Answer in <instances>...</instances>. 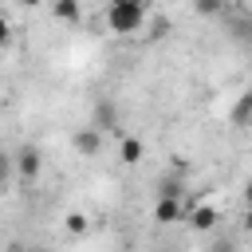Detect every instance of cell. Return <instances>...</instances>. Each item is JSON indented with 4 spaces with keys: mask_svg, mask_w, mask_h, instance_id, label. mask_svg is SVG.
<instances>
[{
    "mask_svg": "<svg viewBox=\"0 0 252 252\" xmlns=\"http://www.w3.org/2000/svg\"><path fill=\"white\" fill-rule=\"evenodd\" d=\"M146 20V0H110L106 8V28L114 35H134Z\"/></svg>",
    "mask_w": 252,
    "mask_h": 252,
    "instance_id": "1",
    "label": "cell"
},
{
    "mask_svg": "<svg viewBox=\"0 0 252 252\" xmlns=\"http://www.w3.org/2000/svg\"><path fill=\"white\" fill-rule=\"evenodd\" d=\"M181 220H189V228H193V232H209V228H217V220H220V205H217L213 197L193 201V205H185Z\"/></svg>",
    "mask_w": 252,
    "mask_h": 252,
    "instance_id": "2",
    "label": "cell"
},
{
    "mask_svg": "<svg viewBox=\"0 0 252 252\" xmlns=\"http://www.w3.org/2000/svg\"><path fill=\"white\" fill-rule=\"evenodd\" d=\"M71 146H75L79 158H94V154L102 150V130H98V126H79V130L71 134Z\"/></svg>",
    "mask_w": 252,
    "mask_h": 252,
    "instance_id": "3",
    "label": "cell"
},
{
    "mask_svg": "<svg viewBox=\"0 0 252 252\" xmlns=\"http://www.w3.org/2000/svg\"><path fill=\"white\" fill-rule=\"evenodd\" d=\"M12 169L24 177V181H35L39 177V169H43V158H39V150H32V146H24L16 158H12Z\"/></svg>",
    "mask_w": 252,
    "mask_h": 252,
    "instance_id": "4",
    "label": "cell"
},
{
    "mask_svg": "<svg viewBox=\"0 0 252 252\" xmlns=\"http://www.w3.org/2000/svg\"><path fill=\"white\" fill-rule=\"evenodd\" d=\"M228 126L232 130H248L252 126V91H240L228 106Z\"/></svg>",
    "mask_w": 252,
    "mask_h": 252,
    "instance_id": "5",
    "label": "cell"
},
{
    "mask_svg": "<svg viewBox=\"0 0 252 252\" xmlns=\"http://www.w3.org/2000/svg\"><path fill=\"white\" fill-rule=\"evenodd\" d=\"M181 213H185L181 197H169V193H161V197L154 201V220H158V224H173V220H181Z\"/></svg>",
    "mask_w": 252,
    "mask_h": 252,
    "instance_id": "6",
    "label": "cell"
},
{
    "mask_svg": "<svg viewBox=\"0 0 252 252\" xmlns=\"http://www.w3.org/2000/svg\"><path fill=\"white\" fill-rule=\"evenodd\" d=\"M91 122H94L98 130H118V106H114L110 98H98L94 110H91Z\"/></svg>",
    "mask_w": 252,
    "mask_h": 252,
    "instance_id": "7",
    "label": "cell"
},
{
    "mask_svg": "<svg viewBox=\"0 0 252 252\" xmlns=\"http://www.w3.org/2000/svg\"><path fill=\"white\" fill-rule=\"evenodd\" d=\"M142 154H146L142 138H134V134H122V138H118V158H122L126 165H138V161H142Z\"/></svg>",
    "mask_w": 252,
    "mask_h": 252,
    "instance_id": "8",
    "label": "cell"
},
{
    "mask_svg": "<svg viewBox=\"0 0 252 252\" xmlns=\"http://www.w3.org/2000/svg\"><path fill=\"white\" fill-rule=\"evenodd\" d=\"M51 16L63 20V24H79L83 8H79V0H55V4H51Z\"/></svg>",
    "mask_w": 252,
    "mask_h": 252,
    "instance_id": "9",
    "label": "cell"
},
{
    "mask_svg": "<svg viewBox=\"0 0 252 252\" xmlns=\"http://www.w3.org/2000/svg\"><path fill=\"white\" fill-rule=\"evenodd\" d=\"M63 224H67V232H75V236H83V232L91 228V217L75 209V213H67V217H63Z\"/></svg>",
    "mask_w": 252,
    "mask_h": 252,
    "instance_id": "10",
    "label": "cell"
},
{
    "mask_svg": "<svg viewBox=\"0 0 252 252\" xmlns=\"http://www.w3.org/2000/svg\"><path fill=\"white\" fill-rule=\"evenodd\" d=\"M193 8H197L201 16H220V8H224V0H193Z\"/></svg>",
    "mask_w": 252,
    "mask_h": 252,
    "instance_id": "11",
    "label": "cell"
},
{
    "mask_svg": "<svg viewBox=\"0 0 252 252\" xmlns=\"http://www.w3.org/2000/svg\"><path fill=\"white\" fill-rule=\"evenodd\" d=\"M8 177H12V158H8L4 150H0V193L8 189Z\"/></svg>",
    "mask_w": 252,
    "mask_h": 252,
    "instance_id": "12",
    "label": "cell"
},
{
    "mask_svg": "<svg viewBox=\"0 0 252 252\" xmlns=\"http://www.w3.org/2000/svg\"><path fill=\"white\" fill-rule=\"evenodd\" d=\"M8 39H12V24H8V20H4V16H0V47H4V43H8Z\"/></svg>",
    "mask_w": 252,
    "mask_h": 252,
    "instance_id": "13",
    "label": "cell"
},
{
    "mask_svg": "<svg viewBox=\"0 0 252 252\" xmlns=\"http://www.w3.org/2000/svg\"><path fill=\"white\" fill-rule=\"evenodd\" d=\"M161 193H169V197H181V181H165V185H161Z\"/></svg>",
    "mask_w": 252,
    "mask_h": 252,
    "instance_id": "14",
    "label": "cell"
},
{
    "mask_svg": "<svg viewBox=\"0 0 252 252\" xmlns=\"http://www.w3.org/2000/svg\"><path fill=\"white\" fill-rule=\"evenodd\" d=\"M165 32H169V20H165V16H161V20H154V35H165Z\"/></svg>",
    "mask_w": 252,
    "mask_h": 252,
    "instance_id": "15",
    "label": "cell"
},
{
    "mask_svg": "<svg viewBox=\"0 0 252 252\" xmlns=\"http://www.w3.org/2000/svg\"><path fill=\"white\" fill-rule=\"evenodd\" d=\"M16 4H20V8H39L43 0H16Z\"/></svg>",
    "mask_w": 252,
    "mask_h": 252,
    "instance_id": "16",
    "label": "cell"
},
{
    "mask_svg": "<svg viewBox=\"0 0 252 252\" xmlns=\"http://www.w3.org/2000/svg\"><path fill=\"white\" fill-rule=\"evenodd\" d=\"M244 228L252 232V205H248V213H244Z\"/></svg>",
    "mask_w": 252,
    "mask_h": 252,
    "instance_id": "17",
    "label": "cell"
},
{
    "mask_svg": "<svg viewBox=\"0 0 252 252\" xmlns=\"http://www.w3.org/2000/svg\"><path fill=\"white\" fill-rule=\"evenodd\" d=\"M244 205H252V181L244 185Z\"/></svg>",
    "mask_w": 252,
    "mask_h": 252,
    "instance_id": "18",
    "label": "cell"
}]
</instances>
